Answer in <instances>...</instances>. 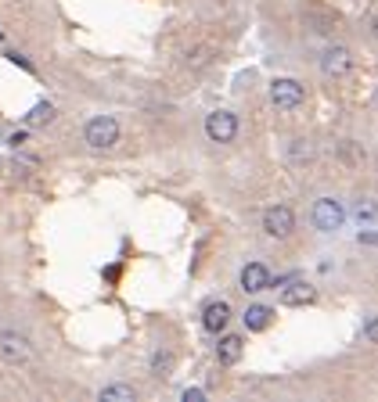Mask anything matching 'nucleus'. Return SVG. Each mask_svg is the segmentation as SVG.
Returning a JSON list of instances; mask_svg holds the SVG:
<instances>
[{"mask_svg": "<svg viewBox=\"0 0 378 402\" xmlns=\"http://www.w3.org/2000/svg\"><path fill=\"white\" fill-rule=\"evenodd\" d=\"M83 140L90 151H112L119 144V119L116 115H94L83 126Z\"/></svg>", "mask_w": 378, "mask_h": 402, "instance_id": "nucleus-1", "label": "nucleus"}, {"mask_svg": "<svg viewBox=\"0 0 378 402\" xmlns=\"http://www.w3.org/2000/svg\"><path fill=\"white\" fill-rule=\"evenodd\" d=\"M310 219H313V227H317L321 234H335V230H342V223H346V208H342L339 198H317L313 201Z\"/></svg>", "mask_w": 378, "mask_h": 402, "instance_id": "nucleus-2", "label": "nucleus"}, {"mask_svg": "<svg viewBox=\"0 0 378 402\" xmlns=\"http://www.w3.org/2000/svg\"><path fill=\"white\" fill-rule=\"evenodd\" d=\"M303 101H306V90H303V83H299V79L281 76V79H274V83H271V104H274L277 111H295Z\"/></svg>", "mask_w": 378, "mask_h": 402, "instance_id": "nucleus-3", "label": "nucleus"}, {"mask_svg": "<svg viewBox=\"0 0 378 402\" xmlns=\"http://www.w3.org/2000/svg\"><path fill=\"white\" fill-rule=\"evenodd\" d=\"M0 359L8 366H25L33 359V345H29V337L19 334V331H0Z\"/></svg>", "mask_w": 378, "mask_h": 402, "instance_id": "nucleus-4", "label": "nucleus"}, {"mask_svg": "<svg viewBox=\"0 0 378 402\" xmlns=\"http://www.w3.org/2000/svg\"><path fill=\"white\" fill-rule=\"evenodd\" d=\"M206 137L213 144H231L234 137H238V115L227 108H216L206 115Z\"/></svg>", "mask_w": 378, "mask_h": 402, "instance_id": "nucleus-5", "label": "nucleus"}, {"mask_svg": "<svg viewBox=\"0 0 378 402\" xmlns=\"http://www.w3.org/2000/svg\"><path fill=\"white\" fill-rule=\"evenodd\" d=\"M292 230H295V212L288 205H271L263 212V234L266 237L285 241V237H292Z\"/></svg>", "mask_w": 378, "mask_h": 402, "instance_id": "nucleus-6", "label": "nucleus"}, {"mask_svg": "<svg viewBox=\"0 0 378 402\" xmlns=\"http://www.w3.org/2000/svg\"><path fill=\"white\" fill-rule=\"evenodd\" d=\"M321 72L328 79H346L353 72V54L346 51V47H328V51L321 54Z\"/></svg>", "mask_w": 378, "mask_h": 402, "instance_id": "nucleus-7", "label": "nucleus"}, {"mask_svg": "<svg viewBox=\"0 0 378 402\" xmlns=\"http://www.w3.org/2000/svg\"><path fill=\"white\" fill-rule=\"evenodd\" d=\"M313 302H317V287H313V284L299 280V277H292V280L281 284V305L299 309V305H313Z\"/></svg>", "mask_w": 378, "mask_h": 402, "instance_id": "nucleus-8", "label": "nucleus"}, {"mask_svg": "<svg viewBox=\"0 0 378 402\" xmlns=\"http://www.w3.org/2000/svg\"><path fill=\"white\" fill-rule=\"evenodd\" d=\"M238 287L245 295H263L266 287H271V269L263 263H245L242 273H238Z\"/></svg>", "mask_w": 378, "mask_h": 402, "instance_id": "nucleus-9", "label": "nucleus"}, {"mask_svg": "<svg viewBox=\"0 0 378 402\" xmlns=\"http://www.w3.org/2000/svg\"><path fill=\"white\" fill-rule=\"evenodd\" d=\"M231 302L227 298H213V302H206V309H202V327H206L209 334H220V331H227V324H231Z\"/></svg>", "mask_w": 378, "mask_h": 402, "instance_id": "nucleus-10", "label": "nucleus"}, {"mask_svg": "<svg viewBox=\"0 0 378 402\" xmlns=\"http://www.w3.org/2000/svg\"><path fill=\"white\" fill-rule=\"evenodd\" d=\"M242 352H245V337L242 334H224L220 337V345H216V363L220 366H234L242 359Z\"/></svg>", "mask_w": 378, "mask_h": 402, "instance_id": "nucleus-11", "label": "nucleus"}, {"mask_svg": "<svg viewBox=\"0 0 378 402\" xmlns=\"http://www.w3.org/2000/svg\"><path fill=\"white\" fill-rule=\"evenodd\" d=\"M242 320H245V331L260 334V331H266L274 324V309L271 305H249V309L242 313Z\"/></svg>", "mask_w": 378, "mask_h": 402, "instance_id": "nucleus-12", "label": "nucleus"}, {"mask_svg": "<svg viewBox=\"0 0 378 402\" xmlns=\"http://www.w3.org/2000/svg\"><path fill=\"white\" fill-rule=\"evenodd\" d=\"M98 399L101 402H137V388H134V384L116 381V384H105V388L98 392Z\"/></svg>", "mask_w": 378, "mask_h": 402, "instance_id": "nucleus-13", "label": "nucleus"}, {"mask_svg": "<svg viewBox=\"0 0 378 402\" xmlns=\"http://www.w3.org/2000/svg\"><path fill=\"white\" fill-rule=\"evenodd\" d=\"M173 366H177V356H173L169 348H155L151 356V377H173Z\"/></svg>", "mask_w": 378, "mask_h": 402, "instance_id": "nucleus-14", "label": "nucleus"}, {"mask_svg": "<svg viewBox=\"0 0 378 402\" xmlns=\"http://www.w3.org/2000/svg\"><path fill=\"white\" fill-rule=\"evenodd\" d=\"M54 115H58V111H54V104H51V101H40V104H33V111H29V115H25V126H33V130H36V126L54 122Z\"/></svg>", "mask_w": 378, "mask_h": 402, "instance_id": "nucleus-15", "label": "nucleus"}, {"mask_svg": "<svg viewBox=\"0 0 378 402\" xmlns=\"http://www.w3.org/2000/svg\"><path fill=\"white\" fill-rule=\"evenodd\" d=\"M288 162L292 166H310L313 162V144L310 140H292L288 144Z\"/></svg>", "mask_w": 378, "mask_h": 402, "instance_id": "nucleus-16", "label": "nucleus"}, {"mask_svg": "<svg viewBox=\"0 0 378 402\" xmlns=\"http://www.w3.org/2000/svg\"><path fill=\"white\" fill-rule=\"evenodd\" d=\"M342 155H346V166H350V169H357L360 162H364V155H360L357 140H346V144H342Z\"/></svg>", "mask_w": 378, "mask_h": 402, "instance_id": "nucleus-17", "label": "nucleus"}, {"mask_svg": "<svg viewBox=\"0 0 378 402\" xmlns=\"http://www.w3.org/2000/svg\"><path fill=\"white\" fill-rule=\"evenodd\" d=\"M357 223H360V227H375V205L371 201L357 205Z\"/></svg>", "mask_w": 378, "mask_h": 402, "instance_id": "nucleus-18", "label": "nucleus"}, {"mask_svg": "<svg viewBox=\"0 0 378 402\" xmlns=\"http://www.w3.org/2000/svg\"><path fill=\"white\" fill-rule=\"evenodd\" d=\"M8 61H11V65H19V69H25V72H36V69H33V61L22 58L19 51H11V54H8Z\"/></svg>", "mask_w": 378, "mask_h": 402, "instance_id": "nucleus-19", "label": "nucleus"}, {"mask_svg": "<svg viewBox=\"0 0 378 402\" xmlns=\"http://www.w3.org/2000/svg\"><path fill=\"white\" fill-rule=\"evenodd\" d=\"M180 399H184V402H202V399H206V392H202V388H184Z\"/></svg>", "mask_w": 378, "mask_h": 402, "instance_id": "nucleus-20", "label": "nucleus"}, {"mask_svg": "<svg viewBox=\"0 0 378 402\" xmlns=\"http://www.w3.org/2000/svg\"><path fill=\"white\" fill-rule=\"evenodd\" d=\"M8 144H11V148H22V144H25V133H11Z\"/></svg>", "mask_w": 378, "mask_h": 402, "instance_id": "nucleus-21", "label": "nucleus"}]
</instances>
